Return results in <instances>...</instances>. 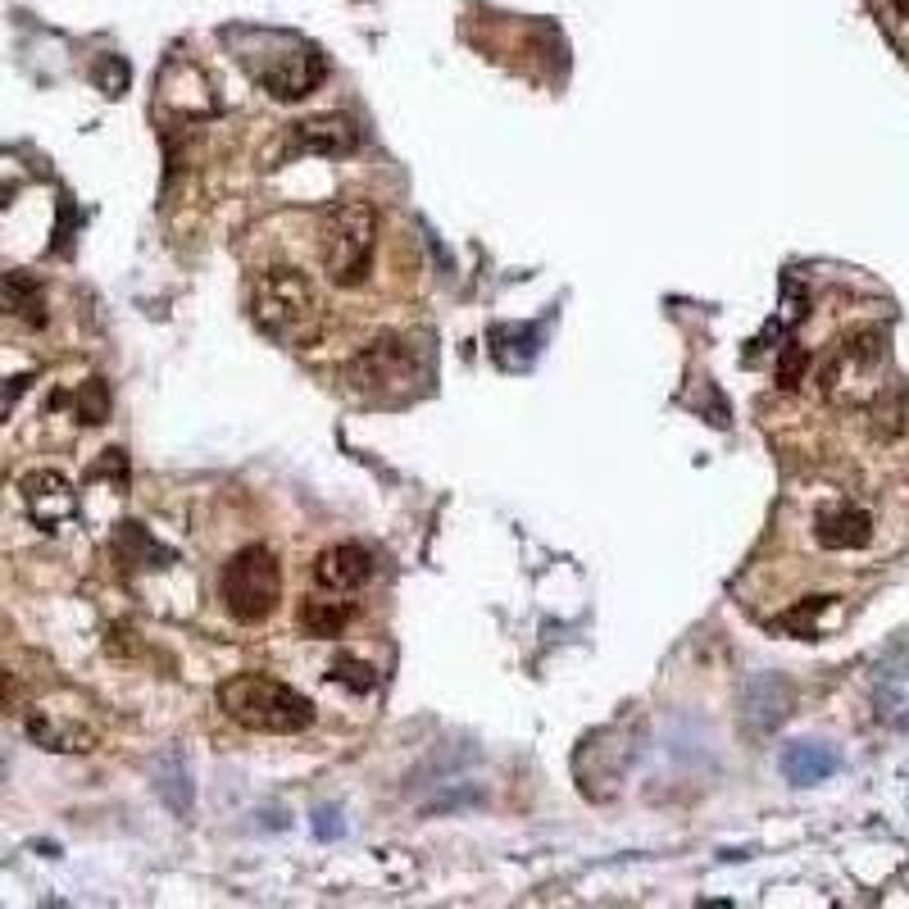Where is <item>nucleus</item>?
Returning <instances> with one entry per match:
<instances>
[{"label":"nucleus","mask_w":909,"mask_h":909,"mask_svg":"<svg viewBox=\"0 0 909 909\" xmlns=\"http://www.w3.org/2000/svg\"><path fill=\"white\" fill-rule=\"evenodd\" d=\"M218 709L228 714L232 723L251 728V732H268V737H291L306 732L314 723V705L296 692V686L264 678V673H237L218 686Z\"/></svg>","instance_id":"f257e3e1"},{"label":"nucleus","mask_w":909,"mask_h":909,"mask_svg":"<svg viewBox=\"0 0 909 909\" xmlns=\"http://www.w3.org/2000/svg\"><path fill=\"white\" fill-rule=\"evenodd\" d=\"M378 251V210L369 201H333L319 218V260L333 287H360Z\"/></svg>","instance_id":"f03ea898"},{"label":"nucleus","mask_w":909,"mask_h":909,"mask_svg":"<svg viewBox=\"0 0 909 909\" xmlns=\"http://www.w3.org/2000/svg\"><path fill=\"white\" fill-rule=\"evenodd\" d=\"M251 319L268 337H283V342L306 337L319 319V291L310 283V273H300L291 264L255 273L251 278Z\"/></svg>","instance_id":"7ed1b4c3"},{"label":"nucleus","mask_w":909,"mask_h":909,"mask_svg":"<svg viewBox=\"0 0 909 909\" xmlns=\"http://www.w3.org/2000/svg\"><path fill=\"white\" fill-rule=\"evenodd\" d=\"M218 596H224L228 614L237 623H264L273 610H278L283 596V564L268 546H246L224 564V577H218Z\"/></svg>","instance_id":"20e7f679"},{"label":"nucleus","mask_w":909,"mask_h":909,"mask_svg":"<svg viewBox=\"0 0 909 909\" xmlns=\"http://www.w3.org/2000/svg\"><path fill=\"white\" fill-rule=\"evenodd\" d=\"M415 378H419V355L400 337H378L346 364V382L364 396H387L396 382H415Z\"/></svg>","instance_id":"39448f33"},{"label":"nucleus","mask_w":909,"mask_h":909,"mask_svg":"<svg viewBox=\"0 0 909 909\" xmlns=\"http://www.w3.org/2000/svg\"><path fill=\"white\" fill-rule=\"evenodd\" d=\"M251 73L273 100H306L323 77V55L306 41H291L287 55H273V64H251Z\"/></svg>","instance_id":"423d86ee"},{"label":"nucleus","mask_w":909,"mask_h":909,"mask_svg":"<svg viewBox=\"0 0 909 909\" xmlns=\"http://www.w3.org/2000/svg\"><path fill=\"white\" fill-rule=\"evenodd\" d=\"M19 491H23L27 518H33L41 533H55L60 523H69L77 514V491L60 468H33V474H23Z\"/></svg>","instance_id":"0eeeda50"},{"label":"nucleus","mask_w":909,"mask_h":909,"mask_svg":"<svg viewBox=\"0 0 909 909\" xmlns=\"http://www.w3.org/2000/svg\"><path fill=\"white\" fill-rule=\"evenodd\" d=\"M887 364V327H856V333H846L833 364H828V392L837 396L841 382L850 378H869L873 369Z\"/></svg>","instance_id":"6e6552de"},{"label":"nucleus","mask_w":909,"mask_h":909,"mask_svg":"<svg viewBox=\"0 0 909 909\" xmlns=\"http://www.w3.org/2000/svg\"><path fill=\"white\" fill-rule=\"evenodd\" d=\"M360 132L346 115H314V119H300L291 128V146L300 155H323V159H342L355 151Z\"/></svg>","instance_id":"1a4fd4ad"},{"label":"nucleus","mask_w":909,"mask_h":909,"mask_svg":"<svg viewBox=\"0 0 909 909\" xmlns=\"http://www.w3.org/2000/svg\"><path fill=\"white\" fill-rule=\"evenodd\" d=\"M314 577L323 591H360L373 577V555L355 541H337L314 560Z\"/></svg>","instance_id":"9d476101"},{"label":"nucleus","mask_w":909,"mask_h":909,"mask_svg":"<svg viewBox=\"0 0 909 909\" xmlns=\"http://www.w3.org/2000/svg\"><path fill=\"white\" fill-rule=\"evenodd\" d=\"M782 778L796 782V787H814L823 778H833L841 768V755L833 746H823V741H791L782 751Z\"/></svg>","instance_id":"9b49d317"},{"label":"nucleus","mask_w":909,"mask_h":909,"mask_svg":"<svg viewBox=\"0 0 909 909\" xmlns=\"http://www.w3.org/2000/svg\"><path fill=\"white\" fill-rule=\"evenodd\" d=\"M814 537H818L823 550H860L873 537V518L864 510H856V505H841V510L818 514Z\"/></svg>","instance_id":"f8f14e48"},{"label":"nucleus","mask_w":909,"mask_h":909,"mask_svg":"<svg viewBox=\"0 0 909 909\" xmlns=\"http://www.w3.org/2000/svg\"><path fill=\"white\" fill-rule=\"evenodd\" d=\"M0 306H5V314L27 319L33 327L46 323V291H41V283L33 278V273H23V268L0 278Z\"/></svg>","instance_id":"ddd939ff"},{"label":"nucleus","mask_w":909,"mask_h":909,"mask_svg":"<svg viewBox=\"0 0 909 909\" xmlns=\"http://www.w3.org/2000/svg\"><path fill=\"white\" fill-rule=\"evenodd\" d=\"M27 737H33L41 751H64V755H82V751L96 746V737L87 728L60 723V719H50V714H41V709L27 714Z\"/></svg>","instance_id":"4468645a"},{"label":"nucleus","mask_w":909,"mask_h":909,"mask_svg":"<svg viewBox=\"0 0 909 909\" xmlns=\"http://www.w3.org/2000/svg\"><path fill=\"white\" fill-rule=\"evenodd\" d=\"M787 709H791V686L782 678H760V682H751V692H746V719L760 732L778 728L787 719Z\"/></svg>","instance_id":"2eb2a0df"},{"label":"nucleus","mask_w":909,"mask_h":909,"mask_svg":"<svg viewBox=\"0 0 909 909\" xmlns=\"http://www.w3.org/2000/svg\"><path fill=\"white\" fill-rule=\"evenodd\" d=\"M350 605L346 600H306L300 605V632L306 637H342L346 632V623H350Z\"/></svg>","instance_id":"dca6fc26"},{"label":"nucleus","mask_w":909,"mask_h":909,"mask_svg":"<svg viewBox=\"0 0 909 909\" xmlns=\"http://www.w3.org/2000/svg\"><path fill=\"white\" fill-rule=\"evenodd\" d=\"M828 605H833V596H810L805 605H796V610H787L782 619H774V627L778 632H791V637L814 642L818 637V614L828 610Z\"/></svg>","instance_id":"f3484780"},{"label":"nucleus","mask_w":909,"mask_h":909,"mask_svg":"<svg viewBox=\"0 0 909 909\" xmlns=\"http://www.w3.org/2000/svg\"><path fill=\"white\" fill-rule=\"evenodd\" d=\"M327 678H333L337 686H350V692H373V686H378V669L364 665V659H346V655L333 659V673H327Z\"/></svg>","instance_id":"a211bd4d"},{"label":"nucleus","mask_w":909,"mask_h":909,"mask_svg":"<svg viewBox=\"0 0 909 909\" xmlns=\"http://www.w3.org/2000/svg\"><path fill=\"white\" fill-rule=\"evenodd\" d=\"M73 405H77V423H87V428H92V423H105V415H109L105 382H100V378H92L87 387L77 392V400H73Z\"/></svg>","instance_id":"6ab92c4d"},{"label":"nucleus","mask_w":909,"mask_h":909,"mask_svg":"<svg viewBox=\"0 0 909 909\" xmlns=\"http://www.w3.org/2000/svg\"><path fill=\"white\" fill-rule=\"evenodd\" d=\"M805 369H810V350L791 342L782 350V360H778V387L782 392H796V387H801V378H805Z\"/></svg>","instance_id":"aec40b11"},{"label":"nucleus","mask_w":909,"mask_h":909,"mask_svg":"<svg viewBox=\"0 0 909 909\" xmlns=\"http://www.w3.org/2000/svg\"><path fill=\"white\" fill-rule=\"evenodd\" d=\"M96 77H105V96H119L123 82H128V69H123V60H115V55H109V60L96 64Z\"/></svg>","instance_id":"412c9836"},{"label":"nucleus","mask_w":909,"mask_h":909,"mask_svg":"<svg viewBox=\"0 0 909 909\" xmlns=\"http://www.w3.org/2000/svg\"><path fill=\"white\" fill-rule=\"evenodd\" d=\"M23 392H27V378H0V423L10 419V409L19 405Z\"/></svg>","instance_id":"4be33fe9"},{"label":"nucleus","mask_w":909,"mask_h":909,"mask_svg":"<svg viewBox=\"0 0 909 909\" xmlns=\"http://www.w3.org/2000/svg\"><path fill=\"white\" fill-rule=\"evenodd\" d=\"M314 828H319V837H337V833H342V828H337V810H319V823H314Z\"/></svg>","instance_id":"5701e85b"},{"label":"nucleus","mask_w":909,"mask_h":909,"mask_svg":"<svg viewBox=\"0 0 909 909\" xmlns=\"http://www.w3.org/2000/svg\"><path fill=\"white\" fill-rule=\"evenodd\" d=\"M14 696H19V686H14V678L0 669V709H10L14 705Z\"/></svg>","instance_id":"b1692460"},{"label":"nucleus","mask_w":909,"mask_h":909,"mask_svg":"<svg viewBox=\"0 0 909 909\" xmlns=\"http://www.w3.org/2000/svg\"><path fill=\"white\" fill-rule=\"evenodd\" d=\"M10 196H14V187H0V205H5Z\"/></svg>","instance_id":"393cba45"},{"label":"nucleus","mask_w":909,"mask_h":909,"mask_svg":"<svg viewBox=\"0 0 909 909\" xmlns=\"http://www.w3.org/2000/svg\"><path fill=\"white\" fill-rule=\"evenodd\" d=\"M896 10H900V14L909 19V0H896Z\"/></svg>","instance_id":"a878e982"}]
</instances>
